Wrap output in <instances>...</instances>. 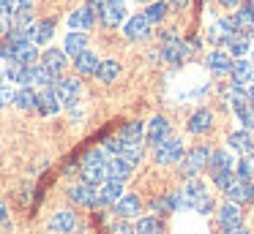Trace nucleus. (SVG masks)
I'll return each instance as SVG.
<instances>
[{
  "label": "nucleus",
  "instance_id": "obj_1",
  "mask_svg": "<svg viewBox=\"0 0 254 234\" xmlns=\"http://www.w3.org/2000/svg\"><path fill=\"white\" fill-rule=\"evenodd\" d=\"M183 155H186V152H183V141L181 139H172V136H167L161 144L153 147V161L159 163V166H172V163H181Z\"/></svg>",
  "mask_w": 254,
  "mask_h": 234
},
{
  "label": "nucleus",
  "instance_id": "obj_2",
  "mask_svg": "<svg viewBox=\"0 0 254 234\" xmlns=\"http://www.w3.org/2000/svg\"><path fill=\"white\" fill-rule=\"evenodd\" d=\"M161 54H164L167 63H183L189 54V44L178 38V33L167 30L161 33Z\"/></svg>",
  "mask_w": 254,
  "mask_h": 234
},
{
  "label": "nucleus",
  "instance_id": "obj_3",
  "mask_svg": "<svg viewBox=\"0 0 254 234\" xmlns=\"http://www.w3.org/2000/svg\"><path fill=\"white\" fill-rule=\"evenodd\" d=\"M208 161H210L208 147H194V150H189L186 155L181 158V174L183 177H197V174L208 166Z\"/></svg>",
  "mask_w": 254,
  "mask_h": 234
},
{
  "label": "nucleus",
  "instance_id": "obj_4",
  "mask_svg": "<svg viewBox=\"0 0 254 234\" xmlns=\"http://www.w3.org/2000/svg\"><path fill=\"white\" fill-rule=\"evenodd\" d=\"M123 196V183L118 180H104L96 185V207H115V201Z\"/></svg>",
  "mask_w": 254,
  "mask_h": 234
},
{
  "label": "nucleus",
  "instance_id": "obj_5",
  "mask_svg": "<svg viewBox=\"0 0 254 234\" xmlns=\"http://www.w3.org/2000/svg\"><path fill=\"white\" fill-rule=\"evenodd\" d=\"M227 196H230V201H235V204H252L254 201V183L235 174L232 185L227 188Z\"/></svg>",
  "mask_w": 254,
  "mask_h": 234
},
{
  "label": "nucleus",
  "instance_id": "obj_6",
  "mask_svg": "<svg viewBox=\"0 0 254 234\" xmlns=\"http://www.w3.org/2000/svg\"><path fill=\"white\" fill-rule=\"evenodd\" d=\"M55 90H58V95H61V101L68 103V106H74V103L79 101V95H82L79 79H71V76H61V79L55 82Z\"/></svg>",
  "mask_w": 254,
  "mask_h": 234
},
{
  "label": "nucleus",
  "instance_id": "obj_7",
  "mask_svg": "<svg viewBox=\"0 0 254 234\" xmlns=\"http://www.w3.org/2000/svg\"><path fill=\"white\" fill-rule=\"evenodd\" d=\"M134 166H137V163L128 161L126 155H115V158L110 161V166H107V180H118V183H126V180L131 177Z\"/></svg>",
  "mask_w": 254,
  "mask_h": 234
},
{
  "label": "nucleus",
  "instance_id": "obj_8",
  "mask_svg": "<svg viewBox=\"0 0 254 234\" xmlns=\"http://www.w3.org/2000/svg\"><path fill=\"white\" fill-rule=\"evenodd\" d=\"M99 16H101V25L104 27H118L126 19V5H123V0H110V3L101 8Z\"/></svg>",
  "mask_w": 254,
  "mask_h": 234
},
{
  "label": "nucleus",
  "instance_id": "obj_9",
  "mask_svg": "<svg viewBox=\"0 0 254 234\" xmlns=\"http://www.w3.org/2000/svg\"><path fill=\"white\" fill-rule=\"evenodd\" d=\"M68 199L79 207H96V185L90 183H79L68 188Z\"/></svg>",
  "mask_w": 254,
  "mask_h": 234
},
{
  "label": "nucleus",
  "instance_id": "obj_10",
  "mask_svg": "<svg viewBox=\"0 0 254 234\" xmlns=\"http://www.w3.org/2000/svg\"><path fill=\"white\" fill-rule=\"evenodd\" d=\"M139 210H142V201H139V196L123 193L121 199L115 201V215L123 218V221H128V218H137Z\"/></svg>",
  "mask_w": 254,
  "mask_h": 234
},
{
  "label": "nucleus",
  "instance_id": "obj_11",
  "mask_svg": "<svg viewBox=\"0 0 254 234\" xmlns=\"http://www.w3.org/2000/svg\"><path fill=\"white\" fill-rule=\"evenodd\" d=\"M210 125H213V114H210V109H197V112L189 117L186 128H189V134L202 136V134H208V131H210Z\"/></svg>",
  "mask_w": 254,
  "mask_h": 234
},
{
  "label": "nucleus",
  "instance_id": "obj_12",
  "mask_svg": "<svg viewBox=\"0 0 254 234\" xmlns=\"http://www.w3.org/2000/svg\"><path fill=\"white\" fill-rule=\"evenodd\" d=\"M61 106H63V101H61V95H58L55 85L44 87V90L39 93V112L41 114H58V112H61Z\"/></svg>",
  "mask_w": 254,
  "mask_h": 234
},
{
  "label": "nucleus",
  "instance_id": "obj_13",
  "mask_svg": "<svg viewBox=\"0 0 254 234\" xmlns=\"http://www.w3.org/2000/svg\"><path fill=\"white\" fill-rule=\"evenodd\" d=\"M74 226H77V215H74L71 210H61L52 215L50 221V232L52 234H71Z\"/></svg>",
  "mask_w": 254,
  "mask_h": 234
},
{
  "label": "nucleus",
  "instance_id": "obj_14",
  "mask_svg": "<svg viewBox=\"0 0 254 234\" xmlns=\"http://www.w3.org/2000/svg\"><path fill=\"white\" fill-rule=\"evenodd\" d=\"M208 169H210V177H216V174L235 172V163H232V155L227 150H216V152H210Z\"/></svg>",
  "mask_w": 254,
  "mask_h": 234
},
{
  "label": "nucleus",
  "instance_id": "obj_15",
  "mask_svg": "<svg viewBox=\"0 0 254 234\" xmlns=\"http://www.w3.org/2000/svg\"><path fill=\"white\" fill-rule=\"evenodd\" d=\"M126 38L128 41H145V38L150 36V22L145 19V14L142 16H131V19L126 22Z\"/></svg>",
  "mask_w": 254,
  "mask_h": 234
},
{
  "label": "nucleus",
  "instance_id": "obj_16",
  "mask_svg": "<svg viewBox=\"0 0 254 234\" xmlns=\"http://www.w3.org/2000/svg\"><path fill=\"white\" fill-rule=\"evenodd\" d=\"M170 136V123H167L164 117H153L148 123V131H145V139H148V144H161V141Z\"/></svg>",
  "mask_w": 254,
  "mask_h": 234
},
{
  "label": "nucleus",
  "instance_id": "obj_17",
  "mask_svg": "<svg viewBox=\"0 0 254 234\" xmlns=\"http://www.w3.org/2000/svg\"><path fill=\"white\" fill-rule=\"evenodd\" d=\"M142 131H145V125L139 123V120H131V123H126L121 131H118V139L126 144V150L128 147H137L139 141H142Z\"/></svg>",
  "mask_w": 254,
  "mask_h": 234
},
{
  "label": "nucleus",
  "instance_id": "obj_18",
  "mask_svg": "<svg viewBox=\"0 0 254 234\" xmlns=\"http://www.w3.org/2000/svg\"><path fill=\"white\" fill-rule=\"evenodd\" d=\"M208 68L213 71V74H230V68H232V54L227 52V49H216V52H210L208 54Z\"/></svg>",
  "mask_w": 254,
  "mask_h": 234
},
{
  "label": "nucleus",
  "instance_id": "obj_19",
  "mask_svg": "<svg viewBox=\"0 0 254 234\" xmlns=\"http://www.w3.org/2000/svg\"><path fill=\"white\" fill-rule=\"evenodd\" d=\"M224 101H227V106H232V112H241V109H246V106H252L249 103V93L243 90V85H232V87H227L224 90Z\"/></svg>",
  "mask_w": 254,
  "mask_h": 234
},
{
  "label": "nucleus",
  "instance_id": "obj_20",
  "mask_svg": "<svg viewBox=\"0 0 254 234\" xmlns=\"http://www.w3.org/2000/svg\"><path fill=\"white\" fill-rule=\"evenodd\" d=\"M243 221V212H241V204L235 201H227V204L219 207V223L224 229H232V226H241Z\"/></svg>",
  "mask_w": 254,
  "mask_h": 234
},
{
  "label": "nucleus",
  "instance_id": "obj_21",
  "mask_svg": "<svg viewBox=\"0 0 254 234\" xmlns=\"http://www.w3.org/2000/svg\"><path fill=\"white\" fill-rule=\"evenodd\" d=\"M6 79H8V82H17V85H33V65L8 63V68H6Z\"/></svg>",
  "mask_w": 254,
  "mask_h": 234
},
{
  "label": "nucleus",
  "instance_id": "obj_22",
  "mask_svg": "<svg viewBox=\"0 0 254 234\" xmlns=\"http://www.w3.org/2000/svg\"><path fill=\"white\" fill-rule=\"evenodd\" d=\"M36 44L33 41H22V44H14V57L11 63H22V65H36Z\"/></svg>",
  "mask_w": 254,
  "mask_h": 234
},
{
  "label": "nucleus",
  "instance_id": "obj_23",
  "mask_svg": "<svg viewBox=\"0 0 254 234\" xmlns=\"http://www.w3.org/2000/svg\"><path fill=\"white\" fill-rule=\"evenodd\" d=\"M227 144H230V150L241 152V155L254 152V141H252V134H249V131H235V134H230L227 136Z\"/></svg>",
  "mask_w": 254,
  "mask_h": 234
},
{
  "label": "nucleus",
  "instance_id": "obj_24",
  "mask_svg": "<svg viewBox=\"0 0 254 234\" xmlns=\"http://www.w3.org/2000/svg\"><path fill=\"white\" fill-rule=\"evenodd\" d=\"M14 103H17L22 112H33V109H39V93H36L30 85H25L22 90H17V95H14Z\"/></svg>",
  "mask_w": 254,
  "mask_h": 234
},
{
  "label": "nucleus",
  "instance_id": "obj_25",
  "mask_svg": "<svg viewBox=\"0 0 254 234\" xmlns=\"http://www.w3.org/2000/svg\"><path fill=\"white\" fill-rule=\"evenodd\" d=\"M224 49L232 54V57H243V54L249 52V36H246V33H241V30H235L224 41Z\"/></svg>",
  "mask_w": 254,
  "mask_h": 234
},
{
  "label": "nucleus",
  "instance_id": "obj_26",
  "mask_svg": "<svg viewBox=\"0 0 254 234\" xmlns=\"http://www.w3.org/2000/svg\"><path fill=\"white\" fill-rule=\"evenodd\" d=\"M66 52H61V49H47L44 54H41V65H47V68L52 71V74L61 76V71L66 68Z\"/></svg>",
  "mask_w": 254,
  "mask_h": 234
},
{
  "label": "nucleus",
  "instance_id": "obj_27",
  "mask_svg": "<svg viewBox=\"0 0 254 234\" xmlns=\"http://www.w3.org/2000/svg\"><path fill=\"white\" fill-rule=\"evenodd\" d=\"M99 63L101 60L96 57V52H90V49H85V52H79L77 57H74V68H77V74H96Z\"/></svg>",
  "mask_w": 254,
  "mask_h": 234
},
{
  "label": "nucleus",
  "instance_id": "obj_28",
  "mask_svg": "<svg viewBox=\"0 0 254 234\" xmlns=\"http://www.w3.org/2000/svg\"><path fill=\"white\" fill-rule=\"evenodd\" d=\"M107 166H110V163H93V166H79V174H82V183L101 185V183L107 180Z\"/></svg>",
  "mask_w": 254,
  "mask_h": 234
},
{
  "label": "nucleus",
  "instance_id": "obj_29",
  "mask_svg": "<svg viewBox=\"0 0 254 234\" xmlns=\"http://www.w3.org/2000/svg\"><path fill=\"white\" fill-rule=\"evenodd\" d=\"M88 49V36H85V30H71L66 36V49L63 52L71 54V57H77L79 52H85Z\"/></svg>",
  "mask_w": 254,
  "mask_h": 234
},
{
  "label": "nucleus",
  "instance_id": "obj_30",
  "mask_svg": "<svg viewBox=\"0 0 254 234\" xmlns=\"http://www.w3.org/2000/svg\"><path fill=\"white\" fill-rule=\"evenodd\" d=\"M252 71H254V65L249 63V60H235L232 63V68H230V76H232V85H246V82H252Z\"/></svg>",
  "mask_w": 254,
  "mask_h": 234
},
{
  "label": "nucleus",
  "instance_id": "obj_31",
  "mask_svg": "<svg viewBox=\"0 0 254 234\" xmlns=\"http://www.w3.org/2000/svg\"><path fill=\"white\" fill-rule=\"evenodd\" d=\"M90 25H93V11H90L88 5L68 14V27H71V30H88Z\"/></svg>",
  "mask_w": 254,
  "mask_h": 234
},
{
  "label": "nucleus",
  "instance_id": "obj_32",
  "mask_svg": "<svg viewBox=\"0 0 254 234\" xmlns=\"http://www.w3.org/2000/svg\"><path fill=\"white\" fill-rule=\"evenodd\" d=\"M96 76H99L104 85H112V82L121 76V63H118V60H101L99 68H96Z\"/></svg>",
  "mask_w": 254,
  "mask_h": 234
},
{
  "label": "nucleus",
  "instance_id": "obj_33",
  "mask_svg": "<svg viewBox=\"0 0 254 234\" xmlns=\"http://www.w3.org/2000/svg\"><path fill=\"white\" fill-rule=\"evenodd\" d=\"M52 33H55V25L52 22H33V27H30V41L39 47V44H47L52 38Z\"/></svg>",
  "mask_w": 254,
  "mask_h": 234
},
{
  "label": "nucleus",
  "instance_id": "obj_34",
  "mask_svg": "<svg viewBox=\"0 0 254 234\" xmlns=\"http://www.w3.org/2000/svg\"><path fill=\"white\" fill-rule=\"evenodd\" d=\"M232 22H235V30L246 33V36H252V33H254V14L246 8V5L232 14Z\"/></svg>",
  "mask_w": 254,
  "mask_h": 234
},
{
  "label": "nucleus",
  "instance_id": "obj_35",
  "mask_svg": "<svg viewBox=\"0 0 254 234\" xmlns=\"http://www.w3.org/2000/svg\"><path fill=\"white\" fill-rule=\"evenodd\" d=\"M161 232H164L161 221H159V218H150V215L139 218L137 226H134V234H161Z\"/></svg>",
  "mask_w": 254,
  "mask_h": 234
},
{
  "label": "nucleus",
  "instance_id": "obj_36",
  "mask_svg": "<svg viewBox=\"0 0 254 234\" xmlns=\"http://www.w3.org/2000/svg\"><path fill=\"white\" fill-rule=\"evenodd\" d=\"M235 174L243 180H254V152L241 155V161L235 163Z\"/></svg>",
  "mask_w": 254,
  "mask_h": 234
},
{
  "label": "nucleus",
  "instance_id": "obj_37",
  "mask_svg": "<svg viewBox=\"0 0 254 234\" xmlns=\"http://www.w3.org/2000/svg\"><path fill=\"white\" fill-rule=\"evenodd\" d=\"M167 11H170V5L161 3V0H153V3L145 8V19L150 22V25H156V22H161L167 16Z\"/></svg>",
  "mask_w": 254,
  "mask_h": 234
},
{
  "label": "nucleus",
  "instance_id": "obj_38",
  "mask_svg": "<svg viewBox=\"0 0 254 234\" xmlns=\"http://www.w3.org/2000/svg\"><path fill=\"white\" fill-rule=\"evenodd\" d=\"M194 210H197L199 215H210V212L216 210V201H213V196H210V193H205L202 199H199L197 204H194Z\"/></svg>",
  "mask_w": 254,
  "mask_h": 234
},
{
  "label": "nucleus",
  "instance_id": "obj_39",
  "mask_svg": "<svg viewBox=\"0 0 254 234\" xmlns=\"http://www.w3.org/2000/svg\"><path fill=\"white\" fill-rule=\"evenodd\" d=\"M238 120L243 123V128L246 131H254V106H246L238 112Z\"/></svg>",
  "mask_w": 254,
  "mask_h": 234
},
{
  "label": "nucleus",
  "instance_id": "obj_40",
  "mask_svg": "<svg viewBox=\"0 0 254 234\" xmlns=\"http://www.w3.org/2000/svg\"><path fill=\"white\" fill-rule=\"evenodd\" d=\"M14 95H17V93H14L8 85H0V106H8V103H14Z\"/></svg>",
  "mask_w": 254,
  "mask_h": 234
},
{
  "label": "nucleus",
  "instance_id": "obj_41",
  "mask_svg": "<svg viewBox=\"0 0 254 234\" xmlns=\"http://www.w3.org/2000/svg\"><path fill=\"white\" fill-rule=\"evenodd\" d=\"M14 11H17V0H0V16H8L11 19Z\"/></svg>",
  "mask_w": 254,
  "mask_h": 234
},
{
  "label": "nucleus",
  "instance_id": "obj_42",
  "mask_svg": "<svg viewBox=\"0 0 254 234\" xmlns=\"http://www.w3.org/2000/svg\"><path fill=\"white\" fill-rule=\"evenodd\" d=\"M110 234H134V229H131V226H128V223L121 218V221H118L115 226H110Z\"/></svg>",
  "mask_w": 254,
  "mask_h": 234
},
{
  "label": "nucleus",
  "instance_id": "obj_43",
  "mask_svg": "<svg viewBox=\"0 0 254 234\" xmlns=\"http://www.w3.org/2000/svg\"><path fill=\"white\" fill-rule=\"evenodd\" d=\"M189 5H191V0H172L170 8H175V11H186Z\"/></svg>",
  "mask_w": 254,
  "mask_h": 234
},
{
  "label": "nucleus",
  "instance_id": "obj_44",
  "mask_svg": "<svg viewBox=\"0 0 254 234\" xmlns=\"http://www.w3.org/2000/svg\"><path fill=\"white\" fill-rule=\"evenodd\" d=\"M224 232H227V234H249V229H246V226H243V223H241V226H232V229H224Z\"/></svg>",
  "mask_w": 254,
  "mask_h": 234
},
{
  "label": "nucleus",
  "instance_id": "obj_45",
  "mask_svg": "<svg viewBox=\"0 0 254 234\" xmlns=\"http://www.w3.org/2000/svg\"><path fill=\"white\" fill-rule=\"evenodd\" d=\"M221 5H224V8H238V5H241V0H219Z\"/></svg>",
  "mask_w": 254,
  "mask_h": 234
},
{
  "label": "nucleus",
  "instance_id": "obj_46",
  "mask_svg": "<svg viewBox=\"0 0 254 234\" xmlns=\"http://www.w3.org/2000/svg\"><path fill=\"white\" fill-rule=\"evenodd\" d=\"M8 221V210H6V204L0 201V223H6Z\"/></svg>",
  "mask_w": 254,
  "mask_h": 234
},
{
  "label": "nucleus",
  "instance_id": "obj_47",
  "mask_svg": "<svg viewBox=\"0 0 254 234\" xmlns=\"http://www.w3.org/2000/svg\"><path fill=\"white\" fill-rule=\"evenodd\" d=\"M33 5V0H17V8H30Z\"/></svg>",
  "mask_w": 254,
  "mask_h": 234
},
{
  "label": "nucleus",
  "instance_id": "obj_48",
  "mask_svg": "<svg viewBox=\"0 0 254 234\" xmlns=\"http://www.w3.org/2000/svg\"><path fill=\"white\" fill-rule=\"evenodd\" d=\"M246 93H249V103H252V106H254V85H252V87H249V90H246Z\"/></svg>",
  "mask_w": 254,
  "mask_h": 234
},
{
  "label": "nucleus",
  "instance_id": "obj_49",
  "mask_svg": "<svg viewBox=\"0 0 254 234\" xmlns=\"http://www.w3.org/2000/svg\"><path fill=\"white\" fill-rule=\"evenodd\" d=\"M0 226H3V229H0V234H8V229H11V226H8V221H6V223H0Z\"/></svg>",
  "mask_w": 254,
  "mask_h": 234
},
{
  "label": "nucleus",
  "instance_id": "obj_50",
  "mask_svg": "<svg viewBox=\"0 0 254 234\" xmlns=\"http://www.w3.org/2000/svg\"><path fill=\"white\" fill-rule=\"evenodd\" d=\"M246 8H249V11H252V14H254V0H249V3H246Z\"/></svg>",
  "mask_w": 254,
  "mask_h": 234
},
{
  "label": "nucleus",
  "instance_id": "obj_51",
  "mask_svg": "<svg viewBox=\"0 0 254 234\" xmlns=\"http://www.w3.org/2000/svg\"><path fill=\"white\" fill-rule=\"evenodd\" d=\"M3 76H6V74H3V71H0V85H3Z\"/></svg>",
  "mask_w": 254,
  "mask_h": 234
},
{
  "label": "nucleus",
  "instance_id": "obj_52",
  "mask_svg": "<svg viewBox=\"0 0 254 234\" xmlns=\"http://www.w3.org/2000/svg\"><path fill=\"white\" fill-rule=\"evenodd\" d=\"M137 3H153V0H137Z\"/></svg>",
  "mask_w": 254,
  "mask_h": 234
},
{
  "label": "nucleus",
  "instance_id": "obj_53",
  "mask_svg": "<svg viewBox=\"0 0 254 234\" xmlns=\"http://www.w3.org/2000/svg\"><path fill=\"white\" fill-rule=\"evenodd\" d=\"M252 82H254V71H252Z\"/></svg>",
  "mask_w": 254,
  "mask_h": 234
},
{
  "label": "nucleus",
  "instance_id": "obj_54",
  "mask_svg": "<svg viewBox=\"0 0 254 234\" xmlns=\"http://www.w3.org/2000/svg\"><path fill=\"white\" fill-rule=\"evenodd\" d=\"M252 38H254V33H252Z\"/></svg>",
  "mask_w": 254,
  "mask_h": 234
}]
</instances>
